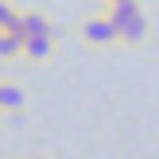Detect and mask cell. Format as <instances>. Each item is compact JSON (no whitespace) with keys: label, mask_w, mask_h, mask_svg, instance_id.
Returning a JSON list of instances; mask_svg holds the SVG:
<instances>
[{"label":"cell","mask_w":159,"mask_h":159,"mask_svg":"<svg viewBox=\"0 0 159 159\" xmlns=\"http://www.w3.org/2000/svg\"><path fill=\"white\" fill-rule=\"evenodd\" d=\"M105 4H113V0H105Z\"/></svg>","instance_id":"cell-8"},{"label":"cell","mask_w":159,"mask_h":159,"mask_svg":"<svg viewBox=\"0 0 159 159\" xmlns=\"http://www.w3.org/2000/svg\"><path fill=\"white\" fill-rule=\"evenodd\" d=\"M27 35H54V27L43 12H23V39Z\"/></svg>","instance_id":"cell-5"},{"label":"cell","mask_w":159,"mask_h":159,"mask_svg":"<svg viewBox=\"0 0 159 159\" xmlns=\"http://www.w3.org/2000/svg\"><path fill=\"white\" fill-rule=\"evenodd\" d=\"M82 39L89 47H116L120 43V27L113 23V16H89V20L82 23Z\"/></svg>","instance_id":"cell-1"},{"label":"cell","mask_w":159,"mask_h":159,"mask_svg":"<svg viewBox=\"0 0 159 159\" xmlns=\"http://www.w3.org/2000/svg\"><path fill=\"white\" fill-rule=\"evenodd\" d=\"M27 105V93L12 82H0V113H20Z\"/></svg>","instance_id":"cell-4"},{"label":"cell","mask_w":159,"mask_h":159,"mask_svg":"<svg viewBox=\"0 0 159 159\" xmlns=\"http://www.w3.org/2000/svg\"><path fill=\"white\" fill-rule=\"evenodd\" d=\"M54 54V35H27L23 39V58L27 62H47Z\"/></svg>","instance_id":"cell-3"},{"label":"cell","mask_w":159,"mask_h":159,"mask_svg":"<svg viewBox=\"0 0 159 159\" xmlns=\"http://www.w3.org/2000/svg\"><path fill=\"white\" fill-rule=\"evenodd\" d=\"M12 58H23V39L12 31H0V62H12Z\"/></svg>","instance_id":"cell-6"},{"label":"cell","mask_w":159,"mask_h":159,"mask_svg":"<svg viewBox=\"0 0 159 159\" xmlns=\"http://www.w3.org/2000/svg\"><path fill=\"white\" fill-rule=\"evenodd\" d=\"M12 16H16V8H12V4H8V0H0V27H4V23H8V20H12Z\"/></svg>","instance_id":"cell-7"},{"label":"cell","mask_w":159,"mask_h":159,"mask_svg":"<svg viewBox=\"0 0 159 159\" xmlns=\"http://www.w3.org/2000/svg\"><path fill=\"white\" fill-rule=\"evenodd\" d=\"M0 31H4V27H0Z\"/></svg>","instance_id":"cell-9"},{"label":"cell","mask_w":159,"mask_h":159,"mask_svg":"<svg viewBox=\"0 0 159 159\" xmlns=\"http://www.w3.org/2000/svg\"><path fill=\"white\" fill-rule=\"evenodd\" d=\"M116 27H120V43L136 47V43H144V39H148V31H152V20H148V12H144V8H136V12H132V16H124Z\"/></svg>","instance_id":"cell-2"}]
</instances>
